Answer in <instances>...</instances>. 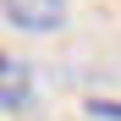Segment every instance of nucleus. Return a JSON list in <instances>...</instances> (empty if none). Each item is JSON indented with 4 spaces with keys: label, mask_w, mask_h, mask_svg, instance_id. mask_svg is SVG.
Masks as SVG:
<instances>
[{
    "label": "nucleus",
    "mask_w": 121,
    "mask_h": 121,
    "mask_svg": "<svg viewBox=\"0 0 121 121\" xmlns=\"http://www.w3.org/2000/svg\"><path fill=\"white\" fill-rule=\"evenodd\" d=\"M88 116H99V121H121V105H116V99H88Z\"/></svg>",
    "instance_id": "obj_3"
},
{
    "label": "nucleus",
    "mask_w": 121,
    "mask_h": 121,
    "mask_svg": "<svg viewBox=\"0 0 121 121\" xmlns=\"http://www.w3.org/2000/svg\"><path fill=\"white\" fill-rule=\"evenodd\" d=\"M0 11L22 33H55L66 22V0H0Z\"/></svg>",
    "instance_id": "obj_1"
},
{
    "label": "nucleus",
    "mask_w": 121,
    "mask_h": 121,
    "mask_svg": "<svg viewBox=\"0 0 121 121\" xmlns=\"http://www.w3.org/2000/svg\"><path fill=\"white\" fill-rule=\"evenodd\" d=\"M33 105V72L28 60L0 55V110H28Z\"/></svg>",
    "instance_id": "obj_2"
}]
</instances>
